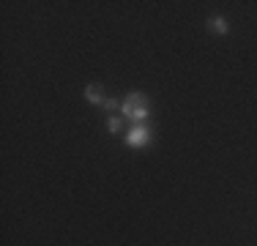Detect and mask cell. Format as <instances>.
I'll list each match as a JSON object with an SVG mask.
<instances>
[{
	"mask_svg": "<svg viewBox=\"0 0 257 246\" xmlns=\"http://www.w3.org/2000/svg\"><path fill=\"white\" fill-rule=\"evenodd\" d=\"M120 118L123 120H134V123H145L151 118V104L140 90H132L123 101H120Z\"/></svg>",
	"mask_w": 257,
	"mask_h": 246,
	"instance_id": "6da1fadb",
	"label": "cell"
},
{
	"mask_svg": "<svg viewBox=\"0 0 257 246\" xmlns=\"http://www.w3.org/2000/svg\"><path fill=\"white\" fill-rule=\"evenodd\" d=\"M123 143L128 148H134V151H137V148H148L151 143H154V132H151L148 123H134V126L126 132Z\"/></svg>",
	"mask_w": 257,
	"mask_h": 246,
	"instance_id": "7a4b0ae2",
	"label": "cell"
},
{
	"mask_svg": "<svg viewBox=\"0 0 257 246\" xmlns=\"http://www.w3.org/2000/svg\"><path fill=\"white\" fill-rule=\"evenodd\" d=\"M82 96L88 98L90 104H93V107H104V104H107V96H104V88L101 85H85V90H82Z\"/></svg>",
	"mask_w": 257,
	"mask_h": 246,
	"instance_id": "3957f363",
	"label": "cell"
},
{
	"mask_svg": "<svg viewBox=\"0 0 257 246\" xmlns=\"http://www.w3.org/2000/svg\"><path fill=\"white\" fill-rule=\"evenodd\" d=\"M208 30L211 33H216V36H227V30H230V25H227V20L224 17H208Z\"/></svg>",
	"mask_w": 257,
	"mask_h": 246,
	"instance_id": "277c9868",
	"label": "cell"
},
{
	"mask_svg": "<svg viewBox=\"0 0 257 246\" xmlns=\"http://www.w3.org/2000/svg\"><path fill=\"white\" fill-rule=\"evenodd\" d=\"M107 132H109V134H120V132H123V118H120V115H109Z\"/></svg>",
	"mask_w": 257,
	"mask_h": 246,
	"instance_id": "5b68a950",
	"label": "cell"
},
{
	"mask_svg": "<svg viewBox=\"0 0 257 246\" xmlns=\"http://www.w3.org/2000/svg\"><path fill=\"white\" fill-rule=\"evenodd\" d=\"M104 109H107V112H115V109H120V104L115 101V98H107V104H104Z\"/></svg>",
	"mask_w": 257,
	"mask_h": 246,
	"instance_id": "8992f818",
	"label": "cell"
}]
</instances>
